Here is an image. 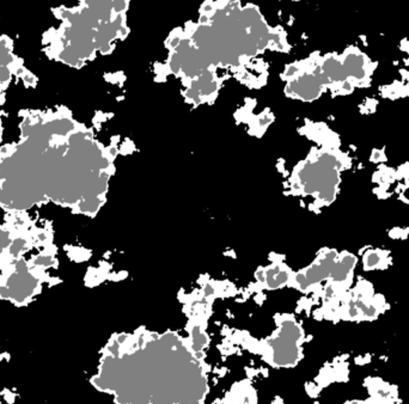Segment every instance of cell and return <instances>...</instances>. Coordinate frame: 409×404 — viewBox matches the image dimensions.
<instances>
[{
	"label": "cell",
	"instance_id": "1",
	"mask_svg": "<svg viewBox=\"0 0 409 404\" xmlns=\"http://www.w3.org/2000/svg\"><path fill=\"white\" fill-rule=\"evenodd\" d=\"M323 79L321 76L309 73L301 77L291 84V91L303 99H315L321 95Z\"/></svg>",
	"mask_w": 409,
	"mask_h": 404
},
{
	"label": "cell",
	"instance_id": "2",
	"mask_svg": "<svg viewBox=\"0 0 409 404\" xmlns=\"http://www.w3.org/2000/svg\"><path fill=\"white\" fill-rule=\"evenodd\" d=\"M342 65L347 73L348 79L356 80L358 83L367 79L370 69H369V62L363 53L354 52V50L349 52L344 57Z\"/></svg>",
	"mask_w": 409,
	"mask_h": 404
},
{
	"label": "cell",
	"instance_id": "3",
	"mask_svg": "<svg viewBox=\"0 0 409 404\" xmlns=\"http://www.w3.org/2000/svg\"><path fill=\"white\" fill-rule=\"evenodd\" d=\"M322 73L325 79L330 80L337 84H346L348 83V76L346 71H344L342 62H339L334 57L327 59L323 65H322Z\"/></svg>",
	"mask_w": 409,
	"mask_h": 404
}]
</instances>
